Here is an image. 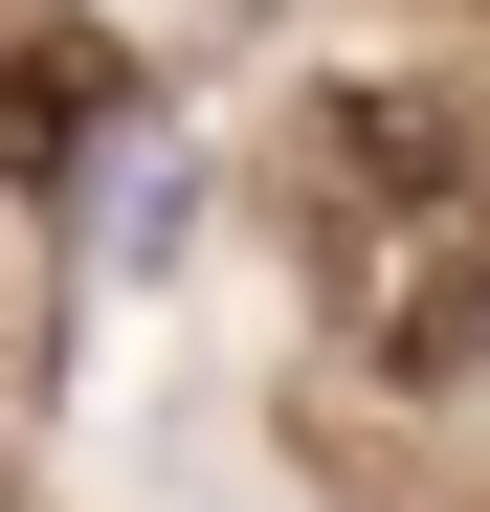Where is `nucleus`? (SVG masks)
<instances>
[{
  "label": "nucleus",
  "instance_id": "nucleus-1",
  "mask_svg": "<svg viewBox=\"0 0 490 512\" xmlns=\"http://www.w3.org/2000/svg\"><path fill=\"white\" fill-rule=\"evenodd\" d=\"M312 290L401 401L490 379V134L446 90H335L312 112Z\"/></svg>",
  "mask_w": 490,
  "mask_h": 512
},
{
  "label": "nucleus",
  "instance_id": "nucleus-2",
  "mask_svg": "<svg viewBox=\"0 0 490 512\" xmlns=\"http://www.w3.org/2000/svg\"><path fill=\"white\" fill-rule=\"evenodd\" d=\"M45 379V268H23V201H0V401Z\"/></svg>",
  "mask_w": 490,
  "mask_h": 512
}]
</instances>
